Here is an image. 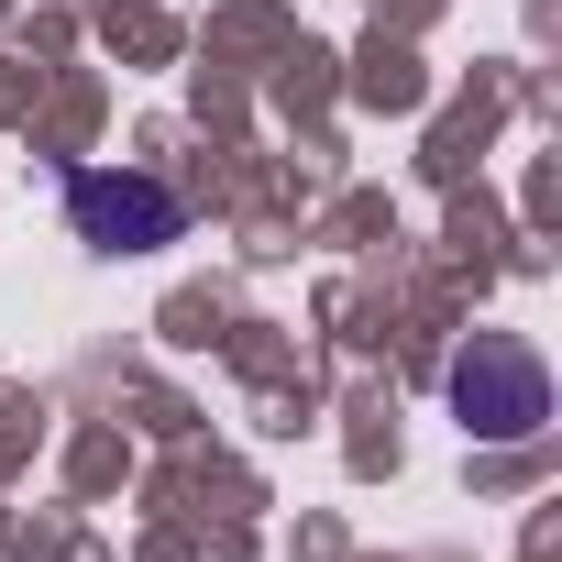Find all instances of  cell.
Here are the masks:
<instances>
[{
  "instance_id": "7a4b0ae2",
  "label": "cell",
  "mask_w": 562,
  "mask_h": 562,
  "mask_svg": "<svg viewBox=\"0 0 562 562\" xmlns=\"http://www.w3.org/2000/svg\"><path fill=\"white\" fill-rule=\"evenodd\" d=\"M67 221H78L89 254H155V243H177L188 199H177L166 177H144V166H89V177L67 188Z\"/></svg>"
},
{
  "instance_id": "6da1fadb",
  "label": "cell",
  "mask_w": 562,
  "mask_h": 562,
  "mask_svg": "<svg viewBox=\"0 0 562 562\" xmlns=\"http://www.w3.org/2000/svg\"><path fill=\"white\" fill-rule=\"evenodd\" d=\"M452 408H463L474 441H540V419H551V375H540L529 342L474 331V342L452 353Z\"/></svg>"
}]
</instances>
